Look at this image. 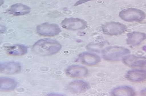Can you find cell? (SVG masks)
<instances>
[{"label": "cell", "mask_w": 146, "mask_h": 96, "mask_svg": "<svg viewBox=\"0 0 146 96\" xmlns=\"http://www.w3.org/2000/svg\"><path fill=\"white\" fill-rule=\"evenodd\" d=\"M62 48V45L56 40L43 39L34 44L33 50L35 54L41 56H48L58 52Z\"/></svg>", "instance_id": "cell-1"}, {"label": "cell", "mask_w": 146, "mask_h": 96, "mask_svg": "<svg viewBox=\"0 0 146 96\" xmlns=\"http://www.w3.org/2000/svg\"><path fill=\"white\" fill-rule=\"evenodd\" d=\"M130 53V51L127 48L117 46L106 47L102 51L104 59L112 61L121 60Z\"/></svg>", "instance_id": "cell-2"}, {"label": "cell", "mask_w": 146, "mask_h": 96, "mask_svg": "<svg viewBox=\"0 0 146 96\" xmlns=\"http://www.w3.org/2000/svg\"><path fill=\"white\" fill-rule=\"evenodd\" d=\"M120 17L127 22H139L145 18L144 12L139 9L130 8L124 9L119 13Z\"/></svg>", "instance_id": "cell-3"}, {"label": "cell", "mask_w": 146, "mask_h": 96, "mask_svg": "<svg viewBox=\"0 0 146 96\" xmlns=\"http://www.w3.org/2000/svg\"><path fill=\"white\" fill-rule=\"evenodd\" d=\"M127 28L123 24L118 22H107L103 25L102 29L103 32L110 36H117L121 34L126 30Z\"/></svg>", "instance_id": "cell-4"}, {"label": "cell", "mask_w": 146, "mask_h": 96, "mask_svg": "<svg viewBox=\"0 0 146 96\" xmlns=\"http://www.w3.org/2000/svg\"><path fill=\"white\" fill-rule=\"evenodd\" d=\"M36 30L39 34L48 37L56 36L61 32L60 28L58 25L47 22L38 26Z\"/></svg>", "instance_id": "cell-5"}, {"label": "cell", "mask_w": 146, "mask_h": 96, "mask_svg": "<svg viewBox=\"0 0 146 96\" xmlns=\"http://www.w3.org/2000/svg\"><path fill=\"white\" fill-rule=\"evenodd\" d=\"M64 29L72 30H81L84 29L87 25V22L78 18H66L61 23Z\"/></svg>", "instance_id": "cell-6"}, {"label": "cell", "mask_w": 146, "mask_h": 96, "mask_svg": "<svg viewBox=\"0 0 146 96\" xmlns=\"http://www.w3.org/2000/svg\"><path fill=\"white\" fill-rule=\"evenodd\" d=\"M90 87L88 82L81 80L72 81L68 85V91L74 94H81L86 92Z\"/></svg>", "instance_id": "cell-7"}, {"label": "cell", "mask_w": 146, "mask_h": 96, "mask_svg": "<svg viewBox=\"0 0 146 96\" xmlns=\"http://www.w3.org/2000/svg\"><path fill=\"white\" fill-rule=\"evenodd\" d=\"M124 64L129 66L132 67H145V57H138L133 55H127L123 59Z\"/></svg>", "instance_id": "cell-8"}, {"label": "cell", "mask_w": 146, "mask_h": 96, "mask_svg": "<svg viewBox=\"0 0 146 96\" xmlns=\"http://www.w3.org/2000/svg\"><path fill=\"white\" fill-rule=\"evenodd\" d=\"M66 73L73 78H82L88 74V71L86 67L80 65H72L68 67Z\"/></svg>", "instance_id": "cell-9"}, {"label": "cell", "mask_w": 146, "mask_h": 96, "mask_svg": "<svg viewBox=\"0 0 146 96\" xmlns=\"http://www.w3.org/2000/svg\"><path fill=\"white\" fill-rule=\"evenodd\" d=\"M78 60L88 65L98 64L101 61L100 57L96 54L89 53H83L79 55Z\"/></svg>", "instance_id": "cell-10"}, {"label": "cell", "mask_w": 146, "mask_h": 96, "mask_svg": "<svg viewBox=\"0 0 146 96\" xmlns=\"http://www.w3.org/2000/svg\"><path fill=\"white\" fill-rule=\"evenodd\" d=\"M146 34L143 33L133 32L127 35V42L132 46H138L145 39Z\"/></svg>", "instance_id": "cell-11"}, {"label": "cell", "mask_w": 146, "mask_h": 96, "mask_svg": "<svg viewBox=\"0 0 146 96\" xmlns=\"http://www.w3.org/2000/svg\"><path fill=\"white\" fill-rule=\"evenodd\" d=\"M127 78L132 82H140L146 78L145 70H132L129 71L126 75Z\"/></svg>", "instance_id": "cell-12"}, {"label": "cell", "mask_w": 146, "mask_h": 96, "mask_svg": "<svg viewBox=\"0 0 146 96\" xmlns=\"http://www.w3.org/2000/svg\"><path fill=\"white\" fill-rule=\"evenodd\" d=\"M31 12V8L27 5L18 3L12 5L9 12L15 16L23 15L28 14Z\"/></svg>", "instance_id": "cell-13"}, {"label": "cell", "mask_w": 146, "mask_h": 96, "mask_svg": "<svg viewBox=\"0 0 146 96\" xmlns=\"http://www.w3.org/2000/svg\"><path fill=\"white\" fill-rule=\"evenodd\" d=\"M17 85L16 82L13 79L7 77L0 78L1 91H11L15 89Z\"/></svg>", "instance_id": "cell-14"}, {"label": "cell", "mask_w": 146, "mask_h": 96, "mask_svg": "<svg viewBox=\"0 0 146 96\" xmlns=\"http://www.w3.org/2000/svg\"><path fill=\"white\" fill-rule=\"evenodd\" d=\"M4 69L3 73L12 74L20 72L21 70V66L19 63L14 62L4 63Z\"/></svg>", "instance_id": "cell-15"}, {"label": "cell", "mask_w": 146, "mask_h": 96, "mask_svg": "<svg viewBox=\"0 0 146 96\" xmlns=\"http://www.w3.org/2000/svg\"><path fill=\"white\" fill-rule=\"evenodd\" d=\"M111 94L115 96H133L135 95V92L134 90L131 87L122 86L115 88L113 90Z\"/></svg>", "instance_id": "cell-16"}, {"label": "cell", "mask_w": 146, "mask_h": 96, "mask_svg": "<svg viewBox=\"0 0 146 96\" xmlns=\"http://www.w3.org/2000/svg\"><path fill=\"white\" fill-rule=\"evenodd\" d=\"M28 48L23 45H16L11 46L8 49V53L13 56H21L27 53Z\"/></svg>", "instance_id": "cell-17"}, {"label": "cell", "mask_w": 146, "mask_h": 96, "mask_svg": "<svg viewBox=\"0 0 146 96\" xmlns=\"http://www.w3.org/2000/svg\"><path fill=\"white\" fill-rule=\"evenodd\" d=\"M93 1V0H80L77 2L74 5L76 6H78V5H81V4H84L85 3L90 1Z\"/></svg>", "instance_id": "cell-18"}, {"label": "cell", "mask_w": 146, "mask_h": 96, "mask_svg": "<svg viewBox=\"0 0 146 96\" xmlns=\"http://www.w3.org/2000/svg\"><path fill=\"white\" fill-rule=\"evenodd\" d=\"M3 68V63H0V73H1Z\"/></svg>", "instance_id": "cell-19"}, {"label": "cell", "mask_w": 146, "mask_h": 96, "mask_svg": "<svg viewBox=\"0 0 146 96\" xmlns=\"http://www.w3.org/2000/svg\"><path fill=\"white\" fill-rule=\"evenodd\" d=\"M4 4V0H0V6H1V5Z\"/></svg>", "instance_id": "cell-20"}]
</instances>
